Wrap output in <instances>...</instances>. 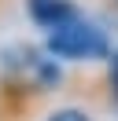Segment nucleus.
<instances>
[{
	"instance_id": "obj_1",
	"label": "nucleus",
	"mask_w": 118,
	"mask_h": 121,
	"mask_svg": "<svg viewBox=\"0 0 118 121\" xmlns=\"http://www.w3.org/2000/svg\"><path fill=\"white\" fill-rule=\"evenodd\" d=\"M44 52L52 59H66V62H96L111 55V40L100 26L85 22V18H70V22L48 30V40H44Z\"/></svg>"
},
{
	"instance_id": "obj_2",
	"label": "nucleus",
	"mask_w": 118,
	"mask_h": 121,
	"mask_svg": "<svg viewBox=\"0 0 118 121\" xmlns=\"http://www.w3.org/2000/svg\"><path fill=\"white\" fill-rule=\"evenodd\" d=\"M26 11L41 30H55V26L78 18V8L70 0H26Z\"/></svg>"
},
{
	"instance_id": "obj_3",
	"label": "nucleus",
	"mask_w": 118,
	"mask_h": 121,
	"mask_svg": "<svg viewBox=\"0 0 118 121\" xmlns=\"http://www.w3.org/2000/svg\"><path fill=\"white\" fill-rule=\"evenodd\" d=\"M103 84H107L111 99L118 103V52H111V55H107V73H103Z\"/></svg>"
},
{
	"instance_id": "obj_4",
	"label": "nucleus",
	"mask_w": 118,
	"mask_h": 121,
	"mask_svg": "<svg viewBox=\"0 0 118 121\" xmlns=\"http://www.w3.org/2000/svg\"><path fill=\"white\" fill-rule=\"evenodd\" d=\"M44 121H92L81 106H59V110H52Z\"/></svg>"
}]
</instances>
